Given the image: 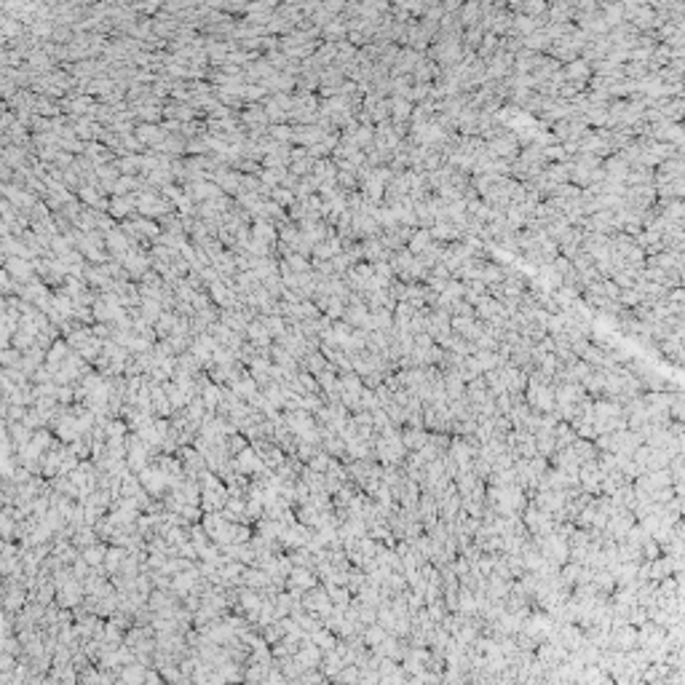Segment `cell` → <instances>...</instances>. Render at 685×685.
<instances>
[{
	"mask_svg": "<svg viewBox=\"0 0 685 685\" xmlns=\"http://www.w3.org/2000/svg\"><path fill=\"white\" fill-rule=\"evenodd\" d=\"M305 605L311 608L314 613H329V594L327 591H321V589H316L314 594H308V600H305Z\"/></svg>",
	"mask_w": 685,
	"mask_h": 685,
	"instance_id": "6da1fadb",
	"label": "cell"
},
{
	"mask_svg": "<svg viewBox=\"0 0 685 685\" xmlns=\"http://www.w3.org/2000/svg\"><path fill=\"white\" fill-rule=\"evenodd\" d=\"M292 584L294 587L305 589V587H314L316 581L311 578V573H308V570H292Z\"/></svg>",
	"mask_w": 685,
	"mask_h": 685,
	"instance_id": "7a4b0ae2",
	"label": "cell"
},
{
	"mask_svg": "<svg viewBox=\"0 0 685 685\" xmlns=\"http://www.w3.org/2000/svg\"><path fill=\"white\" fill-rule=\"evenodd\" d=\"M83 560H86V563H89V565H97L99 560H102V549H89Z\"/></svg>",
	"mask_w": 685,
	"mask_h": 685,
	"instance_id": "3957f363",
	"label": "cell"
},
{
	"mask_svg": "<svg viewBox=\"0 0 685 685\" xmlns=\"http://www.w3.org/2000/svg\"><path fill=\"white\" fill-rule=\"evenodd\" d=\"M206 404H209V407H215V404H217V389H215V386H209V389H206Z\"/></svg>",
	"mask_w": 685,
	"mask_h": 685,
	"instance_id": "277c9868",
	"label": "cell"
}]
</instances>
